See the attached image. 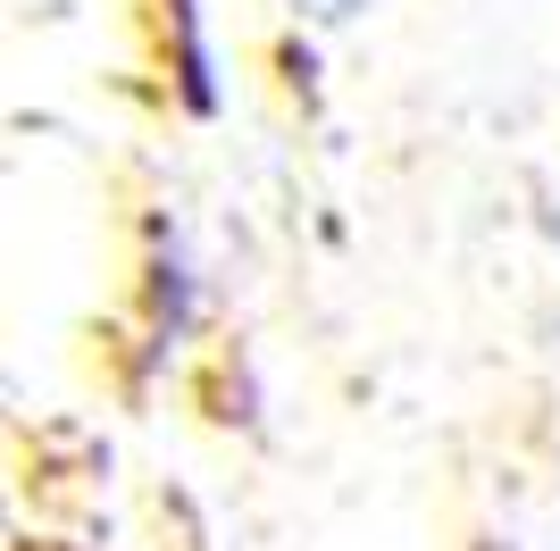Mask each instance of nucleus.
I'll list each match as a JSON object with an SVG mask.
<instances>
[{"label":"nucleus","instance_id":"obj_1","mask_svg":"<svg viewBox=\"0 0 560 551\" xmlns=\"http://www.w3.org/2000/svg\"><path fill=\"white\" fill-rule=\"evenodd\" d=\"M210 0H167V84L185 101V117H218L226 84H218V43H210Z\"/></svg>","mask_w":560,"mask_h":551},{"label":"nucleus","instance_id":"obj_2","mask_svg":"<svg viewBox=\"0 0 560 551\" xmlns=\"http://www.w3.org/2000/svg\"><path fill=\"white\" fill-rule=\"evenodd\" d=\"M277 17L318 34V43H343V34H360L376 17V0H277Z\"/></svg>","mask_w":560,"mask_h":551},{"label":"nucleus","instance_id":"obj_3","mask_svg":"<svg viewBox=\"0 0 560 551\" xmlns=\"http://www.w3.org/2000/svg\"><path fill=\"white\" fill-rule=\"evenodd\" d=\"M544 243H552V259H560V176H552V201H544Z\"/></svg>","mask_w":560,"mask_h":551}]
</instances>
